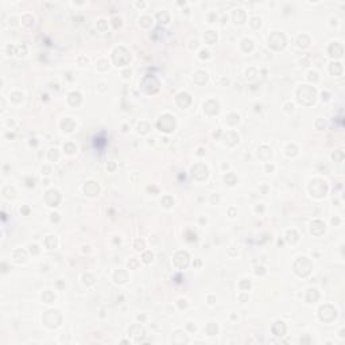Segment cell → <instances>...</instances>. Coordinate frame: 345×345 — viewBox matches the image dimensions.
I'll return each instance as SVG.
<instances>
[{
    "label": "cell",
    "instance_id": "obj_1",
    "mask_svg": "<svg viewBox=\"0 0 345 345\" xmlns=\"http://www.w3.org/2000/svg\"><path fill=\"white\" fill-rule=\"evenodd\" d=\"M315 89L313 86H309V85H302L301 88L298 89V101L301 104L305 105H310L314 103L315 100Z\"/></svg>",
    "mask_w": 345,
    "mask_h": 345
},
{
    "label": "cell",
    "instance_id": "obj_2",
    "mask_svg": "<svg viewBox=\"0 0 345 345\" xmlns=\"http://www.w3.org/2000/svg\"><path fill=\"white\" fill-rule=\"evenodd\" d=\"M140 86L142 89L148 93V95H154L159 91V81H158L154 76H146L140 82Z\"/></svg>",
    "mask_w": 345,
    "mask_h": 345
},
{
    "label": "cell",
    "instance_id": "obj_3",
    "mask_svg": "<svg viewBox=\"0 0 345 345\" xmlns=\"http://www.w3.org/2000/svg\"><path fill=\"white\" fill-rule=\"evenodd\" d=\"M294 271L299 277H307L311 271V263L307 258H299L294 263Z\"/></svg>",
    "mask_w": 345,
    "mask_h": 345
},
{
    "label": "cell",
    "instance_id": "obj_4",
    "mask_svg": "<svg viewBox=\"0 0 345 345\" xmlns=\"http://www.w3.org/2000/svg\"><path fill=\"white\" fill-rule=\"evenodd\" d=\"M129 61H131V55H129V53L124 47H117L115 53H113V62L117 66H124Z\"/></svg>",
    "mask_w": 345,
    "mask_h": 345
},
{
    "label": "cell",
    "instance_id": "obj_5",
    "mask_svg": "<svg viewBox=\"0 0 345 345\" xmlns=\"http://www.w3.org/2000/svg\"><path fill=\"white\" fill-rule=\"evenodd\" d=\"M309 190H310V193L313 194L314 197L321 198V197H324V196L326 194L328 188H326V184H325L324 181H321V179H314V181L310 184Z\"/></svg>",
    "mask_w": 345,
    "mask_h": 345
},
{
    "label": "cell",
    "instance_id": "obj_6",
    "mask_svg": "<svg viewBox=\"0 0 345 345\" xmlns=\"http://www.w3.org/2000/svg\"><path fill=\"white\" fill-rule=\"evenodd\" d=\"M158 128L163 132H171L175 128V120L171 115H163L158 121Z\"/></svg>",
    "mask_w": 345,
    "mask_h": 345
},
{
    "label": "cell",
    "instance_id": "obj_7",
    "mask_svg": "<svg viewBox=\"0 0 345 345\" xmlns=\"http://www.w3.org/2000/svg\"><path fill=\"white\" fill-rule=\"evenodd\" d=\"M268 44L273 49H275V50H281V49H283L285 44H286L285 35L281 34V32H274V34H271L270 39H268Z\"/></svg>",
    "mask_w": 345,
    "mask_h": 345
},
{
    "label": "cell",
    "instance_id": "obj_8",
    "mask_svg": "<svg viewBox=\"0 0 345 345\" xmlns=\"http://www.w3.org/2000/svg\"><path fill=\"white\" fill-rule=\"evenodd\" d=\"M336 318V310L330 305H325L319 309V319L324 322H330Z\"/></svg>",
    "mask_w": 345,
    "mask_h": 345
},
{
    "label": "cell",
    "instance_id": "obj_9",
    "mask_svg": "<svg viewBox=\"0 0 345 345\" xmlns=\"http://www.w3.org/2000/svg\"><path fill=\"white\" fill-rule=\"evenodd\" d=\"M46 313H47V314H44V317H43L44 324H46L49 328H55V326H58L61 321H58V319L55 321V317H58V315H59L58 311H57V310H49V311H46Z\"/></svg>",
    "mask_w": 345,
    "mask_h": 345
},
{
    "label": "cell",
    "instance_id": "obj_10",
    "mask_svg": "<svg viewBox=\"0 0 345 345\" xmlns=\"http://www.w3.org/2000/svg\"><path fill=\"white\" fill-rule=\"evenodd\" d=\"M192 173H193V177L196 178V179L204 181L205 178L208 177V167L202 163H198L192 169Z\"/></svg>",
    "mask_w": 345,
    "mask_h": 345
},
{
    "label": "cell",
    "instance_id": "obj_11",
    "mask_svg": "<svg viewBox=\"0 0 345 345\" xmlns=\"http://www.w3.org/2000/svg\"><path fill=\"white\" fill-rule=\"evenodd\" d=\"M174 263H175V266L179 267V268H185V267L189 264V255H188V252H184V251L178 252L175 256H174Z\"/></svg>",
    "mask_w": 345,
    "mask_h": 345
},
{
    "label": "cell",
    "instance_id": "obj_12",
    "mask_svg": "<svg viewBox=\"0 0 345 345\" xmlns=\"http://www.w3.org/2000/svg\"><path fill=\"white\" fill-rule=\"evenodd\" d=\"M44 200H46V202L50 206H57V205H58V202H59V200H61V197H59V194H58L57 190L51 189V190H49V192L46 193Z\"/></svg>",
    "mask_w": 345,
    "mask_h": 345
},
{
    "label": "cell",
    "instance_id": "obj_13",
    "mask_svg": "<svg viewBox=\"0 0 345 345\" xmlns=\"http://www.w3.org/2000/svg\"><path fill=\"white\" fill-rule=\"evenodd\" d=\"M204 109L208 115H214V113H217V111H218V104L214 100H209L205 103Z\"/></svg>",
    "mask_w": 345,
    "mask_h": 345
},
{
    "label": "cell",
    "instance_id": "obj_14",
    "mask_svg": "<svg viewBox=\"0 0 345 345\" xmlns=\"http://www.w3.org/2000/svg\"><path fill=\"white\" fill-rule=\"evenodd\" d=\"M177 103H178L179 107L186 108L190 103H192V99H190V96L188 95V93L184 92V93H179V95L177 96Z\"/></svg>",
    "mask_w": 345,
    "mask_h": 345
},
{
    "label": "cell",
    "instance_id": "obj_15",
    "mask_svg": "<svg viewBox=\"0 0 345 345\" xmlns=\"http://www.w3.org/2000/svg\"><path fill=\"white\" fill-rule=\"evenodd\" d=\"M324 232H325V225H324V222L315 220L311 222V233L313 235H317V236H319V235H322Z\"/></svg>",
    "mask_w": 345,
    "mask_h": 345
},
{
    "label": "cell",
    "instance_id": "obj_16",
    "mask_svg": "<svg viewBox=\"0 0 345 345\" xmlns=\"http://www.w3.org/2000/svg\"><path fill=\"white\" fill-rule=\"evenodd\" d=\"M84 192L88 196H96L99 193V185L95 184V182H88L86 185L84 186Z\"/></svg>",
    "mask_w": 345,
    "mask_h": 345
},
{
    "label": "cell",
    "instance_id": "obj_17",
    "mask_svg": "<svg viewBox=\"0 0 345 345\" xmlns=\"http://www.w3.org/2000/svg\"><path fill=\"white\" fill-rule=\"evenodd\" d=\"M273 333H274L275 336H283V334H285V333H286V325H285V322H282V321L275 322L274 326H273Z\"/></svg>",
    "mask_w": 345,
    "mask_h": 345
},
{
    "label": "cell",
    "instance_id": "obj_18",
    "mask_svg": "<svg viewBox=\"0 0 345 345\" xmlns=\"http://www.w3.org/2000/svg\"><path fill=\"white\" fill-rule=\"evenodd\" d=\"M329 54L332 57H341L343 54V46L340 43H332L329 46Z\"/></svg>",
    "mask_w": 345,
    "mask_h": 345
},
{
    "label": "cell",
    "instance_id": "obj_19",
    "mask_svg": "<svg viewBox=\"0 0 345 345\" xmlns=\"http://www.w3.org/2000/svg\"><path fill=\"white\" fill-rule=\"evenodd\" d=\"M127 279H128V275H127L125 271L119 270V271L115 273V281L117 283H124V282H127Z\"/></svg>",
    "mask_w": 345,
    "mask_h": 345
},
{
    "label": "cell",
    "instance_id": "obj_20",
    "mask_svg": "<svg viewBox=\"0 0 345 345\" xmlns=\"http://www.w3.org/2000/svg\"><path fill=\"white\" fill-rule=\"evenodd\" d=\"M206 78H208V74H206L205 72H197L196 74H194V81H196L197 84H200V85H202V84H205L206 82Z\"/></svg>",
    "mask_w": 345,
    "mask_h": 345
},
{
    "label": "cell",
    "instance_id": "obj_21",
    "mask_svg": "<svg viewBox=\"0 0 345 345\" xmlns=\"http://www.w3.org/2000/svg\"><path fill=\"white\" fill-rule=\"evenodd\" d=\"M239 142V135H236L235 132H228L225 136V143H228L229 146H233Z\"/></svg>",
    "mask_w": 345,
    "mask_h": 345
},
{
    "label": "cell",
    "instance_id": "obj_22",
    "mask_svg": "<svg viewBox=\"0 0 345 345\" xmlns=\"http://www.w3.org/2000/svg\"><path fill=\"white\" fill-rule=\"evenodd\" d=\"M69 103H70L72 105H78L81 103V95L78 92H72L70 95H69Z\"/></svg>",
    "mask_w": 345,
    "mask_h": 345
},
{
    "label": "cell",
    "instance_id": "obj_23",
    "mask_svg": "<svg viewBox=\"0 0 345 345\" xmlns=\"http://www.w3.org/2000/svg\"><path fill=\"white\" fill-rule=\"evenodd\" d=\"M204 39H205L206 43L213 44V43H216V40H217V35H216V32H214V31H208V32H205Z\"/></svg>",
    "mask_w": 345,
    "mask_h": 345
},
{
    "label": "cell",
    "instance_id": "obj_24",
    "mask_svg": "<svg viewBox=\"0 0 345 345\" xmlns=\"http://www.w3.org/2000/svg\"><path fill=\"white\" fill-rule=\"evenodd\" d=\"M233 20L236 23H243L245 20V14L243 10H236L233 12Z\"/></svg>",
    "mask_w": 345,
    "mask_h": 345
},
{
    "label": "cell",
    "instance_id": "obj_25",
    "mask_svg": "<svg viewBox=\"0 0 345 345\" xmlns=\"http://www.w3.org/2000/svg\"><path fill=\"white\" fill-rule=\"evenodd\" d=\"M341 72H343V66H341V63L336 62V63H332V65H330V73H332V74H334V76H340V74H341Z\"/></svg>",
    "mask_w": 345,
    "mask_h": 345
},
{
    "label": "cell",
    "instance_id": "obj_26",
    "mask_svg": "<svg viewBox=\"0 0 345 345\" xmlns=\"http://www.w3.org/2000/svg\"><path fill=\"white\" fill-rule=\"evenodd\" d=\"M318 299V293H317V290L315 289H311V290H309L307 291V297H306V301L307 302H314V301H317Z\"/></svg>",
    "mask_w": 345,
    "mask_h": 345
},
{
    "label": "cell",
    "instance_id": "obj_27",
    "mask_svg": "<svg viewBox=\"0 0 345 345\" xmlns=\"http://www.w3.org/2000/svg\"><path fill=\"white\" fill-rule=\"evenodd\" d=\"M62 128H63V131H66V132L73 131V128H74V121L70 120V119H66L62 123Z\"/></svg>",
    "mask_w": 345,
    "mask_h": 345
},
{
    "label": "cell",
    "instance_id": "obj_28",
    "mask_svg": "<svg viewBox=\"0 0 345 345\" xmlns=\"http://www.w3.org/2000/svg\"><path fill=\"white\" fill-rule=\"evenodd\" d=\"M14 259H15L16 262H19V263L24 262V260H26V252H24L23 249H18L15 252V255H14Z\"/></svg>",
    "mask_w": 345,
    "mask_h": 345
},
{
    "label": "cell",
    "instance_id": "obj_29",
    "mask_svg": "<svg viewBox=\"0 0 345 345\" xmlns=\"http://www.w3.org/2000/svg\"><path fill=\"white\" fill-rule=\"evenodd\" d=\"M286 239H287V241H289V243H295V241L298 240V235H297L295 231H289L287 235H286Z\"/></svg>",
    "mask_w": 345,
    "mask_h": 345
},
{
    "label": "cell",
    "instance_id": "obj_30",
    "mask_svg": "<svg viewBox=\"0 0 345 345\" xmlns=\"http://www.w3.org/2000/svg\"><path fill=\"white\" fill-rule=\"evenodd\" d=\"M54 294L53 293H50V291H46V293H44L43 295H42V299H43V302H46V303H51L53 301H54Z\"/></svg>",
    "mask_w": 345,
    "mask_h": 345
},
{
    "label": "cell",
    "instance_id": "obj_31",
    "mask_svg": "<svg viewBox=\"0 0 345 345\" xmlns=\"http://www.w3.org/2000/svg\"><path fill=\"white\" fill-rule=\"evenodd\" d=\"M156 18H158V20H159L161 23H167L169 22V14L166 11L159 12V14L156 15Z\"/></svg>",
    "mask_w": 345,
    "mask_h": 345
},
{
    "label": "cell",
    "instance_id": "obj_32",
    "mask_svg": "<svg viewBox=\"0 0 345 345\" xmlns=\"http://www.w3.org/2000/svg\"><path fill=\"white\" fill-rule=\"evenodd\" d=\"M252 47H254V44H252V40H251V39H244V40H243V50H244V51H251V50H252Z\"/></svg>",
    "mask_w": 345,
    "mask_h": 345
},
{
    "label": "cell",
    "instance_id": "obj_33",
    "mask_svg": "<svg viewBox=\"0 0 345 345\" xmlns=\"http://www.w3.org/2000/svg\"><path fill=\"white\" fill-rule=\"evenodd\" d=\"M46 245H47V248H54V247L57 245V240H55V237L54 236H49L47 239H46Z\"/></svg>",
    "mask_w": 345,
    "mask_h": 345
},
{
    "label": "cell",
    "instance_id": "obj_34",
    "mask_svg": "<svg viewBox=\"0 0 345 345\" xmlns=\"http://www.w3.org/2000/svg\"><path fill=\"white\" fill-rule=\"evenodd\" d=\"M206 332H208V334H210V336L216 334L217 333V325L216 324H209V325L206 326Z\"/></svg>",
    "mask_w": 345,
    "mask_h": 345
},
{
    "label": "cell",
    "instance_id": "obj_35",
    "mask_svg": "<svg viewBox=\"0 0 345 345\" xmlns=\"http://www.w3.org/2000/svg\"><path fill=\"white\" fill-rule=\"evenodd\" d=\"M148 124L147 123H140L139 125H138V132L139 133H147V131H148Z\"/></svg>",
    "mask_w": 345,
    "mask_h": 345
},
{
    "label": "cell",
    "instance_id": "obj_36",
    "mask_svg": "<svg viewBox=\"0 0 345 345\" xmlns=\"http://www.w3.org/2000/svg\"><path fill=\"white\" fill-rule=\"evenodd\" d=\"M225 182L228 185H235V184H236V177H235V174H228V175H225Z\"/></svg>",
    "mask_w": 345,
    "mask_h": 345
},
{
    "label": "cell",
    "instance_id": "obj_37",
    "mask_svg": "<svg viewBox=\"0 0 345 345\" xmlns=\"http://www.w3.org/2000/svg\"><path fill=\"white\" fill-rule=\"evenodd\" d=\"M228 123L237 124L239 123V115H236V113H231V115L228 116Z\"/></svg>",
    "mask_w": 345,
    "mask_h": 345
},
{
    "label": "cell",
    "instance_id": "obj_38",
    "mask_svg": "<svg viewBox=\"0 0 345 345\" xmlns=\"http://www.w3.org/2000/svg\"><path fill=\"white\" fill-rule=\"evenodd\" d=\"M63 150L66 152H69V154H72V152H74L76 151V146L73 144V143H66L63 146Z\"/></svg>",
    "mask_w": 345,
    "mask_h": 345
},
{
    "label": "cell",
    "instance_id": "obj_39",
    "mask_svg": "<svg viewBox=\"0 0 345 345\" xmlns=\"http://www.w3.org/2000/svg\"><path fill=\"white\" fill-rule=\"evenodd\" d=\"M49 159H50V161H57V159H58V151H57L55 148L50 150V152H49Z\"/></svg>",
    "mask_w": 345,
    "mask_h": 345
},
{
    "label": "cell",
    "instance_id": "obj_40",
    "mask_svg": "<svg viewBox=\"0 0 345 345\" xmlns=\"http://www.w3.org/2000/svg\"><path fill=\"white\" fill-rule=\"evenodd\" d=\"M162 204H163L166 208H169V206H171L173 205V198L171 197H163V200H162Z\"/></svg>",
    "mask_w": 345,
    "mask_h": 345
},
{
    "label": "cell",
    "instance_id": "obj_41",
    "mask_svg": "<svg viewBox=\"0 0 345 345\" xmlns=\"http://www.w3.org/2000/svg\"><path fill=\"white\" fill-rule=\"evenodd\" d=\"M343 158H344V152L341 151V150H338L337 152H334V154H333V159H334V161L341 162V161H343Z\"/></svg>",
    "mask_w": 345,
    "mask_h": 345
},
{
    "label": "cell",
    "instance_id": "obj_42",
    "mask_svg": "<svg viewBox=\"0 0 345 345\" xmlns=\"http://www.w3.org/2000/svg\"><path fill=\"white\" fill-rule=\"evenodd\" d=\"M97 28H99L100 31H105V30H107V23H105V20H99V23H97Z\"/></svg>",
    "mask_w": 345,
    "mask_h": 345
},
{
    "label": "cell",
    "instance_id": "obj_43",
    "mask_svg": "<svg viewBox=\"0 0 345 345\" xmlns=\"http://www.w3.org/2000/svg\"><path fill=\"white\" fill-rule=\"evenodd\" d=\"M151 260H152V254L151 252H146L143 255V262L144 263H150Z\"/></svg>",
    "mask_w": 345,
    "mask_h": 345
},
{
    "label": "cell",
    "instance_id": "obj_44",
    "mask_svg": "<svg viewBox=\"0 0 345 345\" xmlns=\"http://www.w3.org/2000/svg\"><path fill=\"white\" fill-rule=\"evenodd\" d=\"M249 286H251V283L247 281V279H243V281L240 282V287L243 290H245V289H249Z\"/></svg>",
    "mask_w": 345,
    "mask_h": 345
},
{
    "label": "cell",
    "instance_id": "obj_45",
    "mask_svg": "<svg viewBox=\"0 0 345 345\" xmlns=\"http://www.w3.org/2000/svg\"><path fill=\"white\" fill-rule=\"evenodd\" d=\"M252 27H255V28H258L259 26H260V19H258V18H254L252 19Z\"/></svg>",
    "mask_w": 345,
    "mask_h": 345
},
{
    "label": "cell",
    "instance_id": "obj_46",
    "mask_svg": "<svg viewBox=\"0 0 345 345\" xmlns=\"http://www.w3.org/2000/svg\"><path fill=\"white\" fill-rule=\"evenodd\" d=\"M309 80H310V81H317V80H318L317 73H315V72H310V73H309Z\"/></svg>",
    "mask_w": 345,
    "mask_h": 345
},
{
    "label": "cell",
    "instance_id": "obj_47",
    "mask_svg": "<svg viewBox=\"0 0 345 345\" xmlns=\"http://www.w3.org/2000/svg\"><path fill=\"white\" fill-rule=\"evenodd\" d=\"M143 247H144V243L142 241V240H138V241L135 243V248H136V249H143Z\"/></svg>",
    "mask_w": 345,
    "mask_h": 345
},
{
    "label": "cell",
    "instance_id": "obj_48",
    "mask_svg": "<svg viewBox=\"0 0 345 345\" xmlns=\"http://www.w3.org/2000/svg\"><path fill=\"white\" fill-rule=\"evenodd\" d=\"M12 97H14V101H16V103H18V101H20L22 100V95H20V93H12Z\"/></svg>",
    "mask_w": 345,
    "mask_h": 345
},
{
    "label": "cell",
    "instance_id": "obj_49",
    "mask_svg": "<svg viewBox=\"0 0 345 345\" xmlns=\"http://www.w3.org/2000/svg\"><path fill=\"white\" fill-rule=\"evenodd\" d=\"M113 22H115V23H113V26H115V28H117V27H120V24H121V23H120V19H117V18H115V19H113Z\"/></svg>",
    "mask_w": 345,
    "mask_h": 345
},
{
    "label": "cell",
    "instance_id": "obj_50",
    "mask_svg": "<svg viewBox=\"0 0 345 345\" xmlns=\"http://www.w3.org/2000/svg\"><path fill=\"white\" fill-rule=\"evenodd\" d=\"M30 249H31V254H32V252H34L35 255H36V254H38V252H39V251H38V247H36V245H31V247H30Z\"/></svg>",
    "mask_w": 345,
    "mask_h": 345
},
{
    "label": "cell",
    "instance_id": "obj_51",
    "mask_svg": "<svg viewBox=\"0 0 345 345\" xmlns=\"http://www.w3.org/2000/svg\"><path fill=\"white\" fill-rule=\"evenodd\" d=\"M209 57V53L206 51V50H202L201 51V58H208Z\"/></svg>",
    "mask_w": 345,
    "mask_h": 345
},
{
    "label": "cell",
    "instance_id": "obj_52",
    "mask_svg": "<svg viewBox=\"0 0 345 345\" xmlns=\"http://www.w3.org/2000/svg\"><path fill=\"white\" fill-rule=\"evenodd\" d=\"M58 216H59L58 213H54V214H51V221H55V222H57V221H58Z\"/></svg>",
    "mask_w": 345,
    "mask_h": 345
},
{
    "label": "cell",
    "instance_id": "obj_53",
    "mask_svg": "<svg viewBox=\"0 0 345 345\" xmlns=\"http://www.w3.org/2000/svg\"><path fill=\"white\" fill-rule=\"evenodd\" d=\"M185 302H186V301H182V299H181V301H179V307H185V306H186Z\"/></svg>",
    "mask_w": 345,
    "mask_h": 345
},
{
    "label": "cell",
    "instance_id": "obj_54",
    "mask_svg": "<svg viewBox=\"0 0 345 345\" xmlns=\"http://www.w3.org/2000/svg\"><path fill=\"white\" fill-rule=\"evenodd\" d=\"M27 182H28V184H27L28 186H34V179H32V181H31V179H27Z\"/></svg>",
    "mask_w": 345,
    "mask_h": 345
},
{
    "label": "cell",
    "instance_id": "obj_55",
    "mask_svg": "<svg viewBox=\"0 0 345 345\" xmlns=\"http://www.w3.org/2000/svg\"><path fill=\"white\" fill-rule=\"evenodd\" d=\"M131 266H132V267H136V266H138V263H136L135 260H133V259L131 260Z\"/></svg>",
    "mask_w": 345,
    "mask_h": 345
},
{
    "label": "cell",
    "instance_id": "obj_56",
    "mask_svg": "<svg viewBox=\"0 0 345 345\" xmlns=\"http://www.w3.org/2000/svg\"><path fill=\"white\" fill-rule=\"evenodd\" d=\"M286 107H287V109H289V111H290V109H291V111H293V104H287Z\"/></svg>",
    "mask_w": 345,
    "mask_h": 345
}]
</instances>
